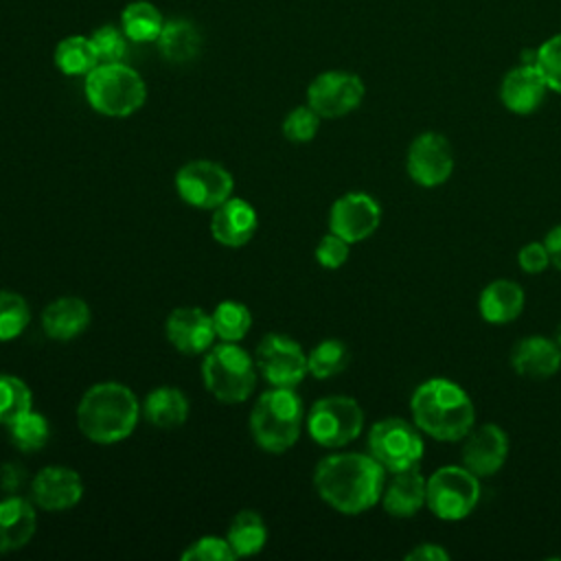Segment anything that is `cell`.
<instances>
[{
    "label": "cell",
    "mask_w": 561,
    "mask_h": 561,
    "mask_svg": "<svg viewBox=\"0 0 561 561\" xmlns=\"http://www.w3.org/2000/svg\"><path fill=\"white\" fill-rule=\"evenodd\" d=\"M427 478L419 467L392 473L381 493L383 511L392 517H412L425 506Z\"/></svg>",
    "instance_id": "obj_22"
},
{
    "label": "cell",
    "mask_w": 561,
    "mask_h": 561,
    "mask_svg": "<svg viewBox=\"0 0 561 561\" xmlns=\"http://www.w3.org/2000/svg\"><path fill=\"white\" fill-rule=\"evenodd\" d=\"M364 430V412L353 397L329 394L307 412V432L322 447H344Z\"/></svg>",
    "instance_id": "obj_8"
},
{
    "label": "cell",
    "mask_w": 561,
    "mask_h": 561,
    "mask_svg": "<svg viewBox=\"0 0 561 561\" xmlns=\"http://www.w3.org/2000/svg\"><path fill=\"white\" fill-rule=\"evenodd\" d=\"M381 224V206L375 197L362 191H351L337 197L329 210V230L357 243L368 239Z\"/></svg>",
    "instance_id": "obj_14"
},
{
    "label": "cell",
    "mask_w": 561,
    "mask_h": 561,
    "mask_svg": "<svg viewBox=\"0 0 561 561\" xmlns=\"http://www.w3.org/2000/svg\"><path fill=\"white\" fill-rule=\"evenodd\" d=\"M548 85L533 64H517L500 81V101L502 105L519 116L533 114L539 110L548 94Z\"/></svg>",
    "instance_id": "obj_18"
},
{
    "label": "cell",
    "mask_w": 561,
    "mask_h": 561,
    "mask_svg": "<svg viewBox=\"0 0 561 561\" xmlns=\"http://www.w3.org/2000/svg\"><path fill=\"white\" fill-rule=\"evenodd\" d=\"M7 430H9L11 445L26 454L42 449L50 438L48 419L35 410H28L22 416H18L15 421H11L7 425Z\"/></svg>",
    "instance_id": "obj_30"
},
{
    "label": "cell",
    "mask_w": 561,
    "mask_h": 561,
    "mask_svg": "<svg viewBox=\"0 0 561 561\" xmlns=\"http://www.w3.org/2000/svg\"><path fill=\"white\" fill-rule=\"evenodd\" d=\"M164 335L171 346L184 355H199L213 346L217 337L213 316L199 307H178L167 316Z\"/></svg>",
    "instance_id": "obj_17"
},
{
    "label": "cell",
    "mask_w": 561,
    "mask_h": 561,
    "mask_svg": "<svg viewBox=\"0 0 561 561\" xmlns=\"http://www.w3.org/2000/svg\"><path fill=\"white\" fill-rule=\"evenodd\" d=\"M351 362V351L342 340H322L307 355V370L316 379H331L340 375Z\"/></svg>",
    "instance_id": "obj_31"
},
{
    "label": "cell",
    "mask_w": 561,
    "mask_h": 561,
    "mask_svg": "<svg viewBox=\"0 0 561 561\" xmlns=\"http://www.w3.org/2000/svg\"><path fill=\"white\" fill-rule=\"evenodd\" d=\"M31 309L18 291L0 289V342L15 340L28 324Z\"/></svg>",
    "instance_id": "obj_34"
},
{
    "label": "cell",
    "mask_w": 561,
    "mask_h": 561,
    "mask_svg": "<svg viewBox=\"0 0 561 561\" xmlns=\"http://www.w3.org/2000/svg\"><path fill=\"white\" fill-rule=\"evenodd\" d=\"M511 366L522 377H530V379L552 377L561 368V348L550 337L528 335L513 346Z\"/></svg>",
    "instance_id": "obj_21"
},
{
    "label": "cell",
    "mask_w": 561,
    "mask_h": 561,
    "mask_svg": "<svg viewBox=\"0 0 561 561\" xmlns=\"http://www.w3.org/2000/svg\"><path fill=\"white\" fill-rule=\"evenodd\" d=\"M226 539L237 557H252L263 550L267 541V528L256 511H239L226 533Z\"/></svg>",
    "instance_id": "obj_29"
},
{
    "label": "cell",
    "mask_w": 561,
    "mask_h": 561,
    "mask_svg": "<svg viewBox=\"0 0 561 561\" xmlns=\"http://www.w3.org/2000/svg\"><path fill=\"white\" fill-rule=\"evenodd\" d=\"M37 528L35 506L18 495L9 493L0 500V554L24 548Z\"/></svg>",
    "instance_id": "obj_20"
},
{
    "label": "cell",
    "mask_w": 561,
    "mask_h": 561,
    "mask_svg": "<svg viewBox=\"0 0 561 561\" xmlns=\"http://www.w3.org/2000/svg\"><path fill=\"white\" fill-rule=\"evenodd\" d=\"M92 46L96 50L99 64H114V61H123L127 55V46H129V37L125 35V31L114 24H101L90 33Z\"/></svg>",
    "instance_id": "obj_35"
},
{
    "label": "cell",
    "mask_w": 561,
    "mask_h": 561,
    "mask_svg": "<svg viewBox=\"0 0 561 561\" xmlns=\"http://www.w3.org/2000/svg\"><path fill=\"white\" fill-rule=\"evenodd\" d=\"M232 188L234 180L230 171L213 160H191L175 173L180 199L195 208H217L232 195Z\"/></svg>",
    "instance_id": "obj_10"
},
{
    "label": "cell",
    "mask_w": 561,
    "mask_h": 561,
    "mask_svg": "<svg viewBox=\"0 0 561 561\" xmlns=\"http://www.w3.org/2000/svg\"><path fill=\"white\" fill-rule=\"evenodd\" d=\"M140 412L151 425L160 430H173L186 423L188 399L175 386H158L145 397V401L140 403Z\"/></svg>",
    "instance_id": "obj_25"
},
{
    "label": "cell",
    "mask_w": 561,
    "mask_h": 561,
    "mask_svg": "<svg viewBox=\"0 0 561 561\" xmlns=\"http://www.w3.org/2000/svg\"><path fill=\"white\" fill-rule=\"evenodd\" d=\"M88 105L110 118H125L138 112L147 101L145 79L123 61L99 64L83 77Z\"/></svg>",
    "instance_id": "obj_5"
},
{
    "label": "cell",
    "mask_w": 561,
    "mask_h": 561,
    "mask_svg": "<svg viewBox=\"0 0 561 561\" xmlns=\"http://www.w3.org/2000/svg\"><path fill=\"white\" fill-rule=\"evenodd\" d=\"M320 114L309 105H298L283 118V136L294 145L311 142L320 129Z\"/></svg>",
    "instance_id": "obj_36"
},
{
    "label": "cell",
    "mask_w": 561,
    "mask_h": 561,
    "mask_svg": "<svg viewBox=\"0 0 561 561\" xmlns=\"http://www.w3.org/2000/svg\"><path fill=\"white\" fill-rule=\"evenodd\" d=\"M28 410H33L28 383L15 375L0 373V425H9Z\"/></svg>",
    "instance_id": "obj_33"
},
{
    "label": "cell",
    "mask_w": 561,
    "mask_h": 561,
    "mask_svg": "<svg viewBox=\"0 0 561 561\" xmlns=\"http://www.w3.org/2000/svg\"><path fill=\"white\" fill-rule=\"evenodd\" d=\"M259 226L256 210L250 202L241 197H228L224 204L213 208L210 217V234L219 245L241 248L245 245Z\"/></svg>",
    "instance_id": "obj_19"
},
{
    "label": "cell",
    "mask_w": 561,
    "mask_h": 561,
    "mask_svg": "<svg viewBox=\"0 0 561 561\" xmlns=\"http://www.w3.org/2000/svg\"><path fill=\"white\" fill-rule=\"evenodd\" d=\"M535 66L541 72L548 90L561 94V31L537 46Z\"/></svg>",
    "instance_id": "obj_37"
},
{
    "label": "cell",
    "mask_w": 561,
    "mask_h": 561,
    "mask_svg": "<svg viewBox=\"0 0 561 561\" xmlns=\"http://www.w3.org/2000/svg\"><path fill=\"white\" fill-rule=\"evenodd\" d=\"M408 561H447L449 552L438 543H419L408 554Z\"/></svg>",
    "instance_id": "obj_41"
},
{
    "label": "cell",
    "mask_w": 561,
    "mask_h": 561,
    "mask_svg": "<svg viewBox=\"0 0 561 561\" xmlns=\"http://www.w3.org/2000/svg\"><path fill=\"white\" fill-rule=\"evenodd\" d=\"M213 327L219 340L239 342L248 335L252 327V313L243 302L224 300L213 309Z\"/></svg>",
    "instance_id": "obj_32"
},
{
    "label": "cell",
    "mask_w": 561,
    "mask_h": 561,
    "mask_svg": "<svg viewBox=\"0 0 561 561\" xmlns=\"http://www.w3.org/2000/svg\"><path fill=\"white\" fill-rule=\"evenodd\" d=\"M508 458V434L495 423H482L465 436L462 465L478 478L495 476Z\"/></svg>",
    "instance_id": "obj_15"
},
{
    "label": "cell",
    "mask_w": 561,
    "mask_h": 561,
    "mask_svg": "<svg viewBox=\"0 0 561 561\" xmlns=\"http://www.w3.org/2000/svg\"><path fill=\"white\" fill-rule=\"evenodd\" d=\"M425 451V443L419 427L401 416H388L377 421L368 432V454L388 471L419 467Z\"/></svg>",
    "instance_id": "obj_9"
},
{
    "label": "cell",
    "mask_w": 561,
    "mask_h": 561,
    "mask_svg": "<svg viewBox=\"0 0 561 561\" xmlns=\"http://www.w3.org/2000/svg\"><path fill=\"white\" fill-rule=\"evenodd\" d=\"M90 307L79 296H59L42 311V329L50 340L68 342L79 337L90 324Z\"/></svg>",
    "instance_id": "obj_23"
},
{
    "label": "cell",
    "mask_w": 561,
    "mask_h": 561,
    "mask_svg": "<svg viewBox=\"0 0 561 561\" xmlns=\"http://www.w3.org/2000/svg\"><path fill=\"white\" fill-rule=\"evenodd\" d=\"M83 495L81 476L64 465H48L39 469L31 480V497L33 502L48 511L59 513L72 508Z\"/></svg>",
    "instance_id": "obj_16"
},
{
    "label": "cell",
    "mask_w": 561,
    "mask_h": 561,
    "mask_svg": "<svg viewBox=\"0 0 561 561\" xmlns=\"http://www.w3.org/2000/svg\"><path fill=\"white\" fill-rule=\"evenodd\" d=\"M480 502V478L465 465H445L427 478L425 506L445 522H458Z\"/></svg>",
    "instance_id": "obj_7"
},
{
    "label": "cell",
    "mask_w": 561,
    "mask_h": 561,
    "mask_svg": "<svg viewBox=\"0 0 561 561\" xmlns=\"http://www.w3.org/2000/svg\"><path fill=\"white\" fill-rule=\"evenodd\" d=\"M313 486L333 511L359 515L381 502L386 469L370 454H331L316 465Z\"/></svg>",
    "instance_id": "obj_1"
},
{
    "label": "cell",
    "mask_w": 561,
    "mask_h": 561,
    "mask_svg": "<svg viewBox=\"0 0 561 561\" xmlns=\"http://www.w3.org/2000/svg\"><path fill=\"white\" fill-rule=\"evenodd\" d=\"M53 61L55 68L68 77H85L92 68L99 66L90 35H68L59 39L53 50Z\"/></svg>",
    "instance_id": "obj_28"
},
{
    "label": "cell",
    "mask_w": 561,
    "mask_h": 561,
    "mask_svg": "<svg viewBox=\"0 0 561 561\" xmlns=\"http://www.w3.org/2000/svg\"><path fill=\"white\" fill-rule=\"evenodd\" d=\"M410 412L414 425L440 443L465 440L476 427V405L469 392L445 377L419 383L410 399Z\"/></svg>",
    "instance_id": "obj_2"
},
{
    "label": "cell",
    "mask_w": 561,
    "mask_h": 561,
    "mask_svg": "<svg viewBox=\"0 0 561 561\" xmlns=\"http://www.w3.org/2000/svg\"><path fill=\"white\" fill-rule=\"evenodd\" d=\"M182 561H232L237 554L232 552L226 537L206 535L195 539L186 550H182Z\"/></svg>",
    "instance_id": "obj_38"
},
{
    "label": "cell",
    "mask_w": 561,
    "mask_h": 561,
    "mask_svg": "<svg viewBox=\"0 0 561 561\" xmlns=\"http://www.w3.org/2000/svg\"><path fill=\"white\" fill-rule=\"evenodd\" d=\"M454 149L440 131L419 134L405 153V171L414 184L434 188L445 184L454 173Z\"/></svg>",
    "instance_id": "obj_13"
},
{
    "label": "cell",
    "mask_w": 561,
    "mask_h": 561,
    "mask_svg": "<svg viewBox=\"0 0 561 561\" xmlns=\"http://www.w3.org/2000/svg\"><path fill=\"white\" fill-rule=\"evenodd\" d=\"M254 364L267 383L278 388H296L307 370V355L302 346L280 333H267L256 344Z\"/></svg>",
    "instance_id": "obj_12"
},
{
    "label": "cell",
    "mask_w": 561,
    "mask_h": 561,
    "mask_svg": "<svg viewBox=\"0 0 561 561\" xmlns=\"http://www.w3.org/2000/svg\"><path fill=\"white\" fill-rule=\"evenodd\" d=\"M164 22L160 9L149 0H134L121 11V28L134 44L156 42Z\"/></svg>",
    "instance_id": "obj_27"
},
{
    "label": "cell",
    "mask_w": 561,
    "mask_h": 561,
    "mask_svg": "<svg viewBox=\"0 0 561 561\" xmlns=\"http://www.w3.org/2000/svg\"><path fill=\"white\" fill-rule=\"evenodd\" d=\"M543 243H546L548 254H550V265L561 270V224L550 228V232L546 234Z\"/></svg>",
    "instance_id": "obj_43"
},
{
    "label": "cell",
    "mask_w": 561,
    "mask_h": 561,
    "mask_svg": "<svg viewBox=\"0 0 561 561\" xmlns=\"http://www.w3.org/2000/svg\"><path fill=\"white\" fill-rule=\"evenodd\" d=\"M526 294L524 287L508 278L491 280L478 298V309L489 324H508L524 311Z\"/></svg>",
    "instance_id": "obj_24"
},
{
    "label": "cell",
    "mask_w": 561,
    "mask_h": 561,
    "mask_svg": "<svg viewBox=\"0 0 561 561\" xmlns=\"http://www.w3.org/2000/svg\"><path fill=\"white\" fill-rule=\"evenodd\" d=\"M202 379L206 390L221 403L245 401L256 386V364L237 342L210 346L202 362Z\"/></svg>",
    "instance_id": "obj_6"
},
{
    "label": "cell",
    "mask_w": 561,
    "mask_h": 561,
    "mask_svg": "<svg viewBox=\"0 0 561 561\" xmlns=\"http://www.w3.org/2000/svg\"><path fill=\"white\" fill-rule=\"evenodd\" d=\"M140 414V403L125 383L99 381L77 403V427L96 445H114L136 430Z\"/></svg>",
    "instance_id": "obj_3"
},
{
    "label": "cell",
    "mask_w": 561,
    "mask_h": 561,
    "mask_svg": "<svg viewBox=\"0 0 561 561\" xmlns=\"http://www.w3.org/2000/svg\"><path fill=\"white\" fill-rule=\"evenodd\" d=\"M24 482H26V471H24L20 465L9 462V465L2 467L0 486H2V491H7V495H9V493H18V489H20Z\"/></svg>",
    "instance_id": "obj_42"
},
{
    "label": "cell",
    "mask_w": 561,
    "mask_h": 561,
    "mask_svg": "<svg viewBox=\"0 0 561 561\" xmlns=\"http://www.w3.org/2000/svg\"><path fill=\"white\" fill-rule=\"evenodd\" d=\"M158 53L162 59L171 64H186L193 61L202 50V33L199 28L184 18L167 20L158 39H156Z\"/></svg>",
    "instance_id": "obj_26"
},
{
    "label": "cell",
    "mask_w": 561,
    "mask_h": 561,
    "mask_svg": "<svg viewBox=\"0 0 561 561\" xmlns=\"http://www.w3.org/2000/svg\"><path fill=\"white\" fill-rule=\"evenodd\" d=\"M552 340H554V342H557V346L561 348V322L557 324V329H554V337H552Z\"/></svg>",
    "instance_id": "obj_44"
},
{
    "label": "cell",
    "mask_w": 561,
    "mask_h": 561,
    "mask_svg": "<svg viewBox=\"0 0 561 561\" xmlns=\"http://www.w3.org/2000/svg\"><path fill=\"white\" fill-rule=\"evenodd\" d=\"M351 254V243L346 239H342L340 234L331 232L324 234L318 245H316V261L324 267V270H337L346 263Z\"/></svg>",
    "instance_id": "obj_39"
},
{
    "label": "cell",
    "mask_w": 561,
    "mask_h": 561,
    "mask_svg": "<svg viewBox=\"0 0 561 561\" xmlns=\"http://www.w3.org/2000/svg\"><path fill=\"white\" fill-rule=\"evenodd\" d=\"M366 85L359 75L348 70H324L307 85V105L320 118H342L357 110L364 101Z\"/></svg>",
    "instance_id": "obj_11"
},
{
    "label": "cell",
    "mask_w": 561,
    "mask_h": 561,
    "mask_svg": "<svg viewBox=\"0 0 561 561\" xmlns=\"http://www.w3.org/2000/svg\"><path fill=\"white\" fill-rule=\"evenodd\" d=\"M305 423V408L294 388L265 390L250 412V434L254 443L270 451L283 454L296 445Z\"/></svg>",
    "instance_id": "obj_4"
},
{
    "label": "cell",
    "mask_w": 561,
    "mask_h": 561,
    "mask_svg": "<svg viewBox=\"0 0 561 561\" xmlns=\"http://www.w3.org/2000/svg\"><path fill=\"white\" fill-rule=\"evenodd\" d=\"M517 263L519 270L526 274H541L543 270L550 267V254L543 241H530L519 248L517 252Z\"/></svg>",
    "instance_id": "obj_40"
}]
</instances>
